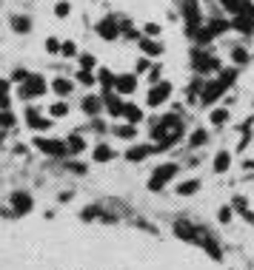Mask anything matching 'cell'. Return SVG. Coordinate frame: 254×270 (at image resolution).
<instances>
[{
	"instance_id": "cell-21",
	"label": "cell",
	"mask_w": 254,
	"mask_h": 270,
	"mask_svg": "<svg viewBox=\"0 0 254 270\" xmlns=\"http://www.w3.org/2000/svg\"><path fill=\"white\" fill-rule=\"evenodd\" d=\"M111 156H115V154H111V148H106V145H100V148L95 151V159H97V162H109Z\"/></svg>"
},
{
	"instance_id": "cell-18",
	"label": "cell",
	"mask_w": 254,
	"mask_h": 270,
	"mask_svg": "<svg viewBox=\"0 0 254 270\" xmlns=\"http://www.w3.org/2000/svg\"><path fill=\"white\" fill-rule=\"evenodd\" d=\"M66 148L72 151V154H77V151H83V148H86V142L80 140V137H69V142H66Z\"/></svg>"
},
{
	"instance_id": "cell-35",
	"label": "cell",
	"mask_w": 254,
	"mask_h": 270,
	"mask_svg": "<svg viewBox=\"0 0 254 270\" xmlns=\"http://www.w3.org/2000/svg\"><path fill=\"white\" fill-rule=\"evenodd\" d=\"M77 77H80V83H86V85H92V83H95V77H92L89 71H80Z\"/></svg>"
},
{
	"instance_id": "cell-12",
	"label": "cell",
	"mask_w": 254,
	"mask_h": 270,
	"mask_svg": "<svg viewBox=\"0 0 254 270\" xmlns=\"http://www.w3.org/2000/svg\"><path fill=\"white\" fill-rule=\"evenodd\" d=\"M103 103H106V108L111 111V117H120V114H123V103L117 99V94H106Z\"/></svg>"
},
{
	"instance_id": "cell-8",
	"label": "cell",
	"mask_w": 254,
	"mask_h": 270,
	"mask_svg": "<svg viewBox=\"0 0 254 270\" xmlns=\"http://www.w3.org/2000/svg\"><path fill=\"white\" fill-rule=\"evenodd\" d=\"M134 85H137V80L131 77V74L115 77V88H117V94H131V91H134Z\"/></svg>"
},
{
	"instance_id": "cell-4",
	"label": "cell",
	"mask_w": 254,
	"mask_h": 270,
	"mask_svg": "<svg viewBox=\"0 0 254 270\" xmlns=\"http://www.w3.org/2000/svg\"><path fill=\"white\" fill-rule=\"evenodd\" d=\"M183 14H186L189 28L197 31V28H200V6H197V0H183Z\"/></svg>"
},
{
	"instance_id": "cell-2",
	"label": "cell",
	"mask_w": 254,
	"mask_h": 270,
	"mask_svg": "<svg viewBox=\"0 0 254 270\" xmlns=\"http://www.w3.org/2000/svg\"><path fill=\"white\" fill-rule=\"evenodd\" d=\"M43 91H46V80L40 77V74H29V77L23 80V85H20V97H23V99L40 97Z\"/></svg>"
},
{
	"instance_id": "cell-20",
	"label": "cell",
	"mask_w": 254,
	"mask_h": 270,
	"mask_svg": "<svg viewBox=\"0 0 254 270\" xmlns=\"http://www.w3.org/2000/svg\"><path fill=\"white\" fill-rule=\"evenodd\" d=\"M140 49H143L146 54H154V57L163 51V49H160V43H152V40H143V43H140Z\"/></svg>"
},
{
	"instance_id": "cell-15",
	"label": "cell",
	"mask_w": 254,
	"mask_h": 270,
	"mask_svg": "<svg viewBox=\"0 0 254 270\" xmlns=\"http://www.w3.org/2000/svg\"><path fill=\"white\" fill-rule=\"evenodd\" d=\"M26 117H29V125L35 128V131H37V128H40V131H46V128H49V120H40V117H37V111H32V108L26 111Z\"/></svg>"
},
{
	"instance_id": "cell-27",
	"label": "cell",
	"mask_w": 254,
	"mask_h": 270,
	"mask_svg": "<svg viewBox=\"0 0 254 270\" xmlns=\"http://www.w3.org/2000/svg\"><path fill=\"white\" fill-rule=\"evenodd\" d=\"M66 111H69L66 103H54V106H51V117H66Z\"/></svg>"
},
{
	"instance_id": "cell-38",
	"label": "cell",
	"mask_w": 254,
	"mask_h": 270,
	"mask_svg": "<svg viewBox=\"0 0 254 270\" xmlns=\"http://www.w3.org/2000/svg\"><path fill=\"white\" fill-rule=\"evenodd\" d=\"M26 77H29V74H26V71H23V69H17V71H15V80H20V83H23V80H26Z\"/></svg>"
},
{
	"instance_id": "cell-39",
	"label": "cell",
	"mask_w": 254,
	"mask_h": 270,
	"mask_svg": "<svg viewBox=\"0 0 254 270\" xmlns=\"http://www.w3.org/2000/svg\"><path fill=\"white\" fill-rule=\"evenodd\" d=\"M0 140H3V131H0Z\"/></svg>"
},
{
	"instance_id": "cell-5",
	"label": "cell",
	"mask_w": 254,
	"mask_h": 270,
	"mask_svg": "<svg viewBox=\"0 0 254 270\" xmlns=\"http://www.w3.org/2000/svg\"><path fill=\"white\" fill-rule=\"evenodd\" d=\"M35 145L40 151H43V154H51V156H63L66 151V142H60V140H35Z\"/></svg>"
},
{
	"instance_id": "cell-14",
	"label": "cell",
	"mask_w": 254,
	"mask_h": 270,
	"mask_svg": "<svg viewBox=\"0 0 254 270\" xmlns=\"http://www.w3.org/2000/svg\"><path fill=\"white\" fill-rule=\"evenodd\" d=\"M175 233L180 236V239H197L194 227H191L189 222H175Z\"/></svg>"
},
{
	"instance_id": "cell-26",
	"label": "cell",
	"mask_w": 254,
	"mask_h": 270,
	"mask_svg": "<svg viewBox=\"0 0 254 270\" xmlns=\"http://www.w3.org/2000/svg\"><path fill=\"white\" fill-rule=\"evenodd\" d=\"M225 168H229V154L223 151V154H217V159H214V171H225Z\"/></svg>"
},
{
	"instance_id": "cell-1",
	"label": "cell",
	"mask_w": 254,
	"mask_h": 270,
	"mask_svg": "<svg viewBox=\"0 0 254 270\" xmlns=\"http://www.w3.org/2000/svg\"><path fill=\"white\" fill-rule=\"evenodd\" d=\"M180 134H183V125H180V120H175V117H163V120L157 122V128H154V140H160V145L177 142Z\"/></svg>"
},
{
	"instance_id": "cell-7",
	"label": "cell",
	"mask_w": 254,
	"mask_h": 270,
	"mask_svg": "<svg viewBox=\"0 0 254 270\" xmlns=\"http://www.w3.org/2000/svg\"><path fill=\"white\" fill-rule=\"evenodd\" d=\"M97 35L106 37V40H115V37L120 35V28L115 26V20H111V17H106V20H100V26H97Z\"/></svg>"
},
{
	"instance_id": "cell-19",
	"label": "cell",
	"mask_w": 254,
	"mask_h": 270,
	"mask_svg": "<svg viewBox=\"0 0 254 270\" xmlns=\"http://www.w3.org/2000/svg\"><path fill=\"white\" fill-rule=\"evenodd\" d=\"M51 88H54V91H58V94H69V91H72V83H69V80H54V83H51Z\"/></svg>"
},
{
	"instance_id": "cell-34",
	"label": "cell",
	"mask_w": 254,
	"mask_h": 270,
	"mask_svg": "<svg viewBox=\"0 0 254 270\" xmlns=\"http://www.w3.org/2000/svg\"><path fill=\"white\" fill-rule=\"evenodd\" d=\"M46 49H49L51 54H54V51H60V43L54 40V37H49V40H46Z\"/></svg>"
},
{
	"instance_id": "cell-24",
	"label": "cell",
	"mask_w": 254,
	"mask_h": 270,
	"mask_svg": "<svg viewBox=\"0 0 254 270\" xmlns=\"http://www.w3.org/2000/svg\"><path fill=\"white\" fill-rule=\"evenodd\" d=\"M220 3H223V6L229 9V12H234V14L243 12V0H220Z\"/></svg>"
},
{
	"instance_id": "cell-22",
	"label": "cell",
	"mask_w": 254,
	"mask_h": 270,
	"mask_svg": "<svg viewBox=\"0 0 254 270\" xmlns=\"http://www.w3.org/2000/svg\"><path fill=\"white\" fill-rule=\"evenodd\" d=\"M12 125H15V114L3 108V111H0V128H12Z\"/></svg>"
},
{
	"instance_id": "cell-29",
	"label": "cell",
	"mask_w": 254,
	"mask_h": 270,
	"mask_svg": "<svg viewBox=\"0 0 254 270\" xmlns=\"http://www.w3.org/2000/svg\"><path fill=\"white\" fill-rule=\"evenodd\" d=\"M197 191V182H194V179H191V182H183L180 185V193H186V196H189V193H194Z\"/></svg>"
},
{
	"instance_id": "cell-16",
	"label": "cell",
	"mask_w": 254,
	"mask_h": 270,
	"mask_svg": "<svg viewBox=\"0 0 254 270\" xmlns=\"http://www.w3.org/2000/svg\"><path fill=\"white\" fill-rule=\"evenodd\" d=\"M120 117H126V120L134 125V122L140 120V108H137V106H123V114H120Z\"/></svg>"
},
{
	"instance_id": "cell-33",
	"label": "cell",
	"mask_w": 254,
	"mask_h": 270,
	"mask_svg": "<svg viewBox=\"0 0 254 270\" xmlns=\"http://www.w3.org/2000/svg\"><path fill=\"white\" fill-rule=\"evenodd\" d=\"M191 142H194V145H203V142H206V131H194V134H191Z\"/></svg>"
},
{
	"instance_id": "cell-10",
	"label": "cell",
	"mask_w": 254,
	"mask_h": 270,
	"mask_svg": "<svg viewBox=\"0 0 254 270\" xmlns=\"http://www.w3.org/2000/svg\"><path fill=\"white\" fill-rule=\"evenodd\" d=\"M223 91H225V85L220 83V80H217V83H209L203 88V103H214V99H217Z\"/></svg>"
},
{
	"instance_id": "cell-32",
	"label": "cell",
	"mask_w": 254,
	"mask_h": 270,
	"mask_svg": "<svg viewBox=\"0 0 254 270\" xmlns=\"http://www.w3.org/2000/svg\"><path fill=\"white\" fill-rule=\"evenodd\" d=\"M60 51H63L66 57H74V51H77V49H74V43H63V46H60Z\"/></svg>"
},
{
	"instance_id": "cell-36",
	"label": "cell",
	"mask_w": 254,
	"mask_h": 270,
	"mask_svg": "<svg viewBox=\"0 0 254 270\" xmlns=\"http://www.w3.org/2000/svg\"><path fill=\"white\" fill-rule=\"evenodd\" d=\"M54 14H58V17H66V14H69V6H66V3H58V6H54Z\"/></svg>"
},
{
	"instance_id": "cell-28",
	"label": "cell",
	"mask_w": 254,
	"mask_h": 270,
	"mask_svg": "<svg viewBox=\"0 0 254 270\" xmlns=\"http://www.w3.org/2000/svg\"><path fill=\"white\" fill-rule=\"evenodd\" d=\"M117 137H129V140H131V137H134V125H131V122H129V125H120V128H117Z\"/></svg>"
},
{
	"instance_id": "cell-3",
	"label": "cell",
	"mask_w": 254,
	"mask_h": 270,
	"mask_svg": "<svg viewBox=\"0 0 254 270\" xmlns=\"http://www.w3.org/2000/svg\"><path fill=\"white\" fill-rule=\"evenodd\" d=\"M175 174H177L175 165H160V168L152 174V179H149V188H152V191H160V188H163L168 179L175 177Z\"/></svg>"
},
{
	"instance_id": "cell-13",
	"label": "cell",
	"mask_w": 254,
	"mask_h": 270,
	"mask_svg": "<svg viewBox=\"0 0 254 270\" xmlns=\"http://www.w3.org/2000/svg\"><path fill=\"white\" fill-rule=\"evenodd\" d=\"M152 145H137V148H131L129 154H126V159H129V162H137V159H143V156H149L152 154Z\"/></svg>"
},
{
	"instance_id": "cell-17",
	"label": "cell",
	"mask_w": 254,
	"mask_h": 270,
	"mask_svg": "<svg viewBox=\"0 0 254 270\" xmlns=\"http://www.w3.org/2000/svg\"><path fill=\"white\" fill-rule=\"evenodd\" d=\"M83 108H86V114H97V111H100V99H97V97H86V99H83Z\"/></svg>"
},
{
	"instance_id": "cell-30",
	"label": "cell",
	"mask_w": 254,
	"mask_h": 270,
	"mask_svg": "<svg viewBox=\"0 0 254 270\" xmlns=\"http://www.w3.org/2000/svg\"><path fill=\"white\" fill-rule=\"evenodd\" d=\"M225 117H229V114H225L223 108H220V111L211 114V122H214V125H220V122H225Z\"/></svg>"
},
{
	"instance_id": "cell-25",
	"label": "cell",
	"mask_w": 254,
	"mask_h": 270,
	"mask_svg": "<svg viewBox=\"0 0 254 270\" xmlns=\"http://www.w3.org/2000/svg\"><path fill=\"white\" fill-rule=\"evenodd\" d=\"M12 26H15L20 35H26V31H29V17H15V20H12Z\"/></svg>"
},
{
	"instance_id": "cell-9",
	"label": "cell",
	"mask_w": 254,
	"mask_h": 270,
	"mask_svg": "<svg viewBox=\"0 0 254 270\" xmlns=\"http://www.w3.org/2000/svg\"><path fill=\"white\" fill-rule=\"evenodd\" d=\"M232 26L237 28V31H246V35H251V31H254V17H251V14H243V12H240L237 17H234Z\"/></svg>"
},
{
	"instance_id": "cell-11",
	"label": "cell",
	"mask_w": 254,
	"mask_h": 270,
	"mask_svg": "<svg viewBox=\"0 0 254 270\" xmlns=\"http://www.w3.org/2000/svg\"><path fill=\"white\" fill-rule=\"evenodd\" d=\"M12 205H15L17 213H26L32 208V196L29 193H15V196H12Z\"/></svg>"
},
{
	"instance_id": "cell-6",
	"label": "cell",
	"mask_w": 254,
	"mask_h": 270,
	"mask_svg": "<svg viewBox=\"0 0 254 270\" xmlns=\"http://www.w3.org/2000/svg\"><path fill=\"white\" fill-rule=\"evenodd\" d=\"M168 91H172V85H168V83H157L152 91H149V106H152V108L154 106H163V103L168 99Z\"/></svg>"
},
{
	"instance_id": "cell-37",
	"label": "cell",
	"mask_w": 254,
	"mask_h": 270,
	"mask_svg": "<svg viewBox=\"0 0 254 270\" xmlns=\"http://www.w3.org/2000/svg\"><path fill=\"white\" fill-rule=\"evenodd\" d=\"M160 31V26H154V23H149V26H146V35H157Z\"/></svg>"
},
{
	"instance_id": "cell-31",
	"label": "cell",
	"mask_w": 254,
	"mask_h": 270,
	"mask_svg": "<svg viewBox=\"0 0 254 270\" xmlns=\"http://www.w3.org/2000/svg\"><path fill=\"white\" fill-rule=\"evenodd\" d=\"M100 83H103V85H115V74H109V71H100Z\"/></svg>"
},
{
	"instance_id": "cell-23",
	"label": "cell",
	"mask_w": 254,
	"mask_h": 270,
	"mask_svg": "<svg viewBox=\"0 0 254 270\" xmlns=\"http://www.w3.org/2000/svg\"><path fill=\"white\" fill-rule=\"evenodd\" d=\"M0 108H9V83L0 80Z\"/></svg>"
}]
</instances>
